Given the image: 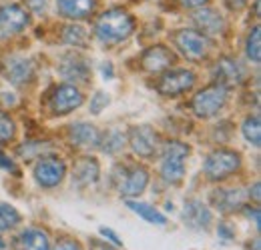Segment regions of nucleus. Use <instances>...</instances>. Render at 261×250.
Segmentation results:
<instances>
[{
  "label": "nucleus",
  "instance_id": "f257e3e1",
  "mask_svg": "<svg viewBox=\"0 0 261 250\" xmlns=\"http://www.w3.org/2000/svg\"><path fill=\"white\" fill-rule=\"evenodd\" d=\"M133 28H135V22L129 12H125L123 8H111L105 14H100L95 32L98 40H102L105 44H117L129 38Z\"/></svg>",
  "mask_w": 261,
  "mask_h": 250
},
{
  "label": "nucleus",
  "instance_id": "f03ea898",
  "mask_svg": "<svg viewBox=\"0 0 261 250\" xmlns=\"http://www.w3.org/2000/svg\"><path fill=\"white\" fill-rule=\"evenodd\" d=\"M189 157V146L183 142H167L165 144L163 162H161V176L169 184H179L185 176V158Z\"/></svg>",
  "mask_w": 261,
  "mask_h": 250
},
{
  "label": "nucleus",
  "instance_id": "7ed1b4c3",
  "mask_svg": "<svg viewBox=\"0 0 261 250\" xmlns=\"http://www.w3.org/2000/svg\"><path fill=\"white\" fill-rule=\"evenodd\" d=\"M225 102H227V88L217 82L197 92L191 102V108L199 118H211L225 106Z\"/></svg>",
  "mask_w": 261,
  "mask_h": 250
},
{
  "label": "nucleus",
  "instance_id": "20e7f679",
  "mask_svg": "<svg viewBox=\"0 0 261 250\" xmlns=\"http://www.w3.org/2000/svg\"><path fill=\"white\" fill-rule=\"evenodd\" d=\"M239 166H241V157L237 152L227 150V148H219L207 157L203 170L209 180H223V178L231 176Z\"/></svg>",
  "mask_w": 261,
  "mask_h": 250
},
{
  "label": "nucleus",
  "instance_id": "39448f33",
  "mask_svg": "<svg viewBox=\"0 0 261 250\" xmlns=\"http://www.w3.org/2000/svg\"><path fill=\"white\" fill-rule=\"evenodd\" d=\"M121 176H117V188L123 196H139L149 184V172L141 166H119Z\"/></svg>",
  "mask_w": 261,
  "mask_h": 250
},
{
  "label": "nucleus",
  "instance_id": "423d86ee",
  "mask_svg": "<svg viewBox=\"0 0 261 250\" xmlns=\"http://www.w3.org/2000/svg\"><path fill=\"white\" fill-rule=\"evenodd\" d=\"M177 48L189 58V60H201L209 52V40L205 34L197 30H181L175 36Z\"/></svg>",
  "mask_w": 261,
  "mask_h": 250
},
{
  "label": "nucleus",
  "instance_id": "0eeeda50",
  "mask_svg": "<svg viewBox=\"0 0 261 250\" xmlns=\"http://www.w3.org/2000/svg\"><path fill=\"white\" fill-rule=\"evenodd\" d=\"M66 174V166L65 162L61 158H53V157H46V158H40L34 166V178L40 186L44 188H53L57 184L63 182Z\"/></svg>",
  "mask_w": 261,
  "mask_h": 250
},
{
  "label": "nucleus",
  "instance_id": "6e6552de",
  "mask_svg": "<svg viewBox=\"0 0 261 250\" xmlns=\"http://www.w3.org/2000/svg\"><path fill=\"white\" fill-rule=\"evenodd\" d=\"M129 144L137 157L151 158L159 148V136L151 126H135L129 132Z\"/></svg>",
  "mask_w": 261,
  "mask_h": 250
},
{
  "label": "nucleus",
  "instance_id": "1a4fd4ad",
  "mask_svg": "<svg viewBox=\"0 0 261 250\" xmlns=\"http://www.w3.org/2000/svg\"><path fill=\"white\" fill-rule=\"evenodd\" d=\"M195 84V74L191 70H171L163 74V78L157 84V90L163 96H179L189 92Z\"/></svg>",
  "mask_w": 261,
  "mask_h": 250
},
{
  "label": "nucleus",
  "instance_id": "9d476101",
  "mask_svg": "<svg viewBox=\"0 0 261 250\" xmlns=\"http://www.w3.org/2000/svg\"><path fill=\"white\" fill-rule=\"evenodd\" d=\"M29 24V14L18 4H8L0 10V38H10L22 32Z\"/></svg>",
  "mask_w": 261,
  "mask_h": 250
},
{
  "label": "nucleus",
  "instance_id": "9b49d317",
  "mask_svg": "<svg viewBox=\"0 0 261 250\" xmlns=\"http://www.w3.org/2000/svg\"><path fill=\"white\" fill-rule=\"evenodd\" d=\"M83 104V94L72 84H63L59 86L55 94L50 96V110L53 114H68L74 108Z\"/></svg>",
  "mask_w": 261,
  "mask_h": 250
},
{
  "label": "nucleus",
  "instance_id": "f8f14e48",
  "mask_svg": "<svg viewBox=\"0 0 261 250\" xmlns=\"http://www.w3.org/2000/svg\"><path fill=\"white\" fill-rule=\"evenodd\" d=\"M141 63H143V68L147 72H163L165 68H169L171 64L175 63V56H173V52L167 46L157 44V46H151L143 54V60Z\"/></svg>",
  "mask_w": 261,
  "mask_h": 250
},
{
  "label": "nucleus",
  "instance_id": "ddd939ff",
  "mask_svg": "<svg viewBox=\"0 0 261 250\" xmlns=\"http://www.w3.org/2000/svg\"><path fill=\"white\" fill-rule=\"evenodd\" d=\"M33 63L22 58V56H12L10 60L4 64V76L12 82V84H24L33 78Z\"/></svg>",
  "mask_w": 261,
  "mask_h": 250
},
{
  "label": "nucleus",
  "instance_id": "4468645a",
  "mask_svg": "<svg viewBox=\"0 0 261 250\" xmlns=\"http://www.w3.org/2000/svg\"><path fill=\"white\" fill-rule=\"evenodd\" d=\"M183 220L187 226H191L195 230L207 228L211 224V210L201 200H189L183 210Z\"/></svg>",
  "mask_w": 261,
  "mask_h": 250
},
{
  "label": "nucleus",
  "instance_id": "2eb2a0df",
  "mask_svg": "<svg viewBox=\"0 0 261 250\" xmlns=\"http://www.w3.org/2000/svg\"><path fill=\"white\" fill-rule=\"evenodd\" d=\"M95 6H97L95 0H57L59 12L66 18H72V20H81V18L91 16L95 12Z\"/></svg>",
  "mask_w": 261,
  "mask_h": 250
},
{
  "label": "nucleus",
  "instance_id": "dca6fc26",
  "mask_svg": "<svg viewBox=\"0 0 261 250\" xmlns=\"http://www.w3.org/2000/svg\"><path fill=\"white\" fill-rule=\"evenodd\" d=\"M97 178H98V164L95 158H81L74 164L72 182H76L79 186H89V184L97 182Z\"/></svg>",
  "mask_w": 261,
  "mask_h": 250
},
{
  "label": "nucleus",
  "instance_id": "f3484780",
  "mask_svg": "<svg viewBox=\"0 0 261 250\" xmlns=\"http://www.w3.org/2000/svg\"><path fill=\"white\" fill-rule=\"evenodd\" d=\"M61 74L66 80H79V82H87L89 78V66L83 58H79L76 54H66L61 63Z\"/></svg>",
  "mask_w": 261,
  "mask_h": 250
},
{
  "label": "nucleus",
  "instance_id": "a211bd4d",
  "mask_svg": "<svg viewBox=\"0 0 261 250\" xmlns=\"http://www.w3.org/2000/svg\"><path fill=\"white\" fill-rule=\"evenodd\" d=\"M193 20H195L197 26L203 32H207V34H219V32L225 28V22L219 16V12H215L211 8H203V10L195 12Z\"/></svg>",
  "mask_w": 261,
  "mask_h": 250
},
{
  "label": "nucleus",
  "instance_id": "6ab92c4d",
  "mask_svg": "<svg viewBox=\"0 0 261 250\" xmlns=\"http://www.w3.org/2000/svg\"><path fill=\"white\" fill-rule=\"evenodd\" d=\"M18 250H50L46 232L38 228H29L18 236Z\"/></svg>",
  "mask_w": 261,
  "mask_h": 250
},
{
  "label": "nucleus",
  "instance_id": "aec40b11",
  "mask_svg": "<svg viewBox=\"0 0 261 250\" xmlns=\"http://www.w3.org/2000/svg\"><path fill=\"white\" fill-rule=\"evenodd\" d=\"M215 74H217V78L221 80L219 84H237V82H241V78H243V70H241V66L235 63L233 58H221L219 63H217V68H215Z\"/></svg>",
  "mask_w": 261,
  "mask_h": 250
},
{
  "label": "nucleus",
  "instance_id": "412c9836",
  "mask_svg": "<svg viewBox=\"0 0 261 250\" xmlns=\"http://www.w3.org/2000/svg\"><path fill=\"white\" fill-rule=\"evenodd\" d=\"M98 138H100V134L93 124L81 122V124H74L70 128V140L76 146H97Z\"/></svg>",
  "mask_w": 261,
  "mask_h": 250
},
{
  "label": "nucleus",
  "instance_id": "4be33fe9",
  "mask_svg": "<svg viewBox=\"0 0 261 250\" xmlns=\"http://www.w3.org/2000/svg\"><path fill=\"white\" fill-rule=\"evenodd\" d=\"M127 206H129L135 214H139L141 218H145L147 222H151V224H159V226L167 224V216L161 214V212H159L155 206H151V204L135 202V200H127Z\"/></svg>",
  "mask_w": 261,
  "mask_h": 250
},
{
  "label": "nucleus",
  "instance_id": "5701e85b",
  "mask_svg": "<svg viewBox=\"0 0 261 250\" xmlns=\"http://www.w3.org/2000/svg\"><path fill=\"white\" fill-rule=\"evenodd\" d=\"M241 200H243V196L239 190H217L213 194V202H215V206H219L221 212L233 210L235 206L241 204Z\"/></svg>",
  "mask_w": 261,
  "mask_h": 250
},
{
  "label": "nucleus",
  "instance_id": "b1692460",
  "mask_svg": "<svg viewBox=\"0 0 261 250\" xmlns=\"http://www.w3.org/2000/svg\"><path fill=\"white\" fill-rule=\"evenodd\" d=\"M125 140H127V136L121 132V130H109L102 138H98V144H100V148H102V152H107V154H115V152H119L123 146H125Z\"/></svg>",
  "mask_w": 261,
  "mask_h": 250
},
{
  "label": "nucleus",
  "instance_id": "393cba45",
  "mask_svg": "<svg viewBox=\"0 0 261 250\" xmlns=\"http://www.w3.org/2000/svg\"><path fill=\"white\" fill-rule=\"evenodd\" d=\"M243 136H245V140L247 142H251L253 146H259L261 142V124H259V116L255 114V116H249V118H245V122H243Z\"/></svg>",
  "mask_w": 261,
  "mask_h": 250
},
{
  "label": "nucleus",
  "instance_id": "a878e982",
  "mask_svg": "<svg viewBox=\"0 0 261 250\" xmlns=\"http://www.w3.org/2000/svg\"><path fill=\"white\" fill-rule=\"evenodd\" d=\"M18 222H20L18 210H16L14 206H10V204L0 202V232H2V230H10V228H14Z\"/></svg>",
  "mask_w": 261,
  "mask_h": 250
},
{
  "label": "nucleus",
  "instance_id": "bb28decb",
  "mask_svg": "<svg viewBox=\"0 0 261 250\" xmlns=\"http://www.w3.org/2000/svg\"><path fill=\"white\" fill-rule=\"evenodd\" d=\"M261 32H259V26H255L251 34L247 36V44H245V52H247V58L251 60V63H259L261 60Z\"/></svg>",
  "mask_w": 261,
  "mask_h": 250
},
{
  "label": "nucleus",
  "instance_id": "cd10ccee",
  "mask_svg": "<svg viewBox=\"0 0 261 250\" xmlns=\"http://www.w3.org/2000/svg\"><path fill=\"white\" fill-rule=\"evenodd\" d=\"M65 42L66 44H72V46H85L87 44V30L83 26H76V24H70L65 28Z\"/></svg>",
  "mask_w": 261,
  "mask_h": 250
},
{
  "label": "nucleus",
  "instance_id": "c85d7f7f",
  "mask_svg": "<svg viewBox=\"0 0 261 250\" xmlns=\"http://www.w3.org/2000/svg\"><path fill=\"white\" fill-rule=\"evenodd\" d=\"M14 136V122L10 120L8 114L0 112V142H6Z\"/></svg>",
  "mask_w": 261,
  "mask_h": 250
},
{
  "label": "nucleus",
  "instance_id": "c756f323",
  "mask_svg": "<svg viewBox=\"0 0 261 250\" xmlns=\"http://www.w3.org/2000/svg\"><path fill=\"white\" fill-rule=\"evenodd\" d=\"M107 104H109V96L105 92H97L93 96V100H91V112L93 114H100Z\"/></svg>",
  "mask_w": 261,
  "mask_h": 250
},
{
  "label": "nucleus",
  "instance_id": "7c9ffc66",
  "mask_svg": "<svg viewBox=\"0 0 261 250\" xmlns=\"http://www.w3.org/2000/svg\"><path fill=\"white\" fill-rule=\"evenodd\" d=\"M98 232H100V234H102V236H105V238H107L109 242H113L115 246H123V242H121V238H119V236H117V232H113L111 228H100Z\"/></svg>",
  "mask_w": 261,
  "mask_h": 250
},
{
  "label": "nucleus",
  "instance_id": "2f4dec72",
  "mask_svg": "<svg viewBox=\"0 0 261 250\" xmlns=\"http://www.w3.org/2000/svg\"><path fill=\"white\" fill-rule=\"evenodd\" d=\"M55 250H81V246H79L74 240H61V242L55 246Z\"/></svg>",
  "mask_w": 261,
  "mask_h": 250
},
{
  "label": "nucleus",
  "instance_id": "473e14b6",
  "mask_svg": "<svg viewBox=\"0 0 261 250\" xmlns=\"http://www.w3.org/2000/svg\"><path fill=\"white\" fill-rule=\"evenodd\" d=\"M217 234H219L223 240H231V238H233V230L229 228L227 224H219V228H217Z\"/></svg>",
  "mask_w": 261,
  "mask_h": 250
},
{
  "label": "nucleus",
  "instance_id": "72a5a7b5",
  "mask_svg": "<svg viewBox=\"0 0 261 250\" xmlns=\"http://www.w3.org/2000/svg\"><path fill=\"white\" fill-rule=\"evenodd\" d=\"M0 168H6V170H14V162L6 157L2 150H0Z\"/></svg>",
  "mask_w": 261,
  "mask_h": 250
},
{
  "label": "nucleus",
  "instance_id": "f704fd0d",
  "mask_svg": "<svg viewBox=\"0 0 261 250\" xmlns=\"http://www.w3.org/2000/svg\"><path fill=\"white\" fill-rule=\"evenodd\" d=\"M27 4L31 6V10H34V12L44 10V0H27Z\"/></svg>",
  "mask_w": 261,
  "mask_h": 250
},
{
  "label": "nucleus",
  "instance_id": "c9c22d12",
  "mask_svg": "<svg viewBox=\"0 0 261 250\" xmlns=\"http://www.w3.org/2000/svg\"><path fill=\"white\" fill-rule=\"evenodd\" d=\"M183 6H187V8H199V6H203L207 0H179Z\"/></svg>",
  "mask_w": 261,
  "mask_h": 250
},
{
  "label": "nucleus",
  "instance_id": "e433bc0d",
  "mask_svg": "<svg viewBox=\"0 0 261 250\" xmlns=\"http://www.w3.org/2000/svg\"><path fill=\"white\" fill-rule=\"evenodd\" d=\"M245 2H247V0H227V6L231 10H241V8L245 6Z\"/></svg>",
  "mask_w": 261,
  "mask_h": 250
},
{
  "label": "nucleus",
  "instance_id": "4c0bfd02",
  "mask_svg": "<svg viewBox=\"0 0 261 250\" xmlns=\"http://www.w3.org/2000/svg\"><path fill=\"white\" fill-rule=\"evenodd\" d=\"M253 198L259 200V182H255V186H253Z\"/></svg>",
  "mask_w": 261,
  "mask_h": 250
},
{
  "label": "nucleus",
  "instance_id": "58836bf2",
  "mask_svg": "<svg viewBox=\"0 0 261 250\" xmlns=\"http://www.w3.org/2000/svg\"><path fill=\"white\" fill-rule=\"evenodd\" d=\"M102 74H105V76H107V74L113 76V68H111V66H105V68H102Z\"/></svg>",
  "mask_w": 261,
  "mask_h": 250
},
{
  "label": "nucleus",
  "instance_id": "ea45409f",
  "mask_svg": "<svg viewBox=\"0 0 261 250\" xmlns=\"http://www.w3.org/2000/svg\"><path fill=\"white\" fill-rule=\"evenodd\" d=\"M4 246H6V244H4V240H2V238H0V250L4 248Z\"/></svg>",
  "mask_w": 261,
  "mask_h": 250
}]
</instances>
